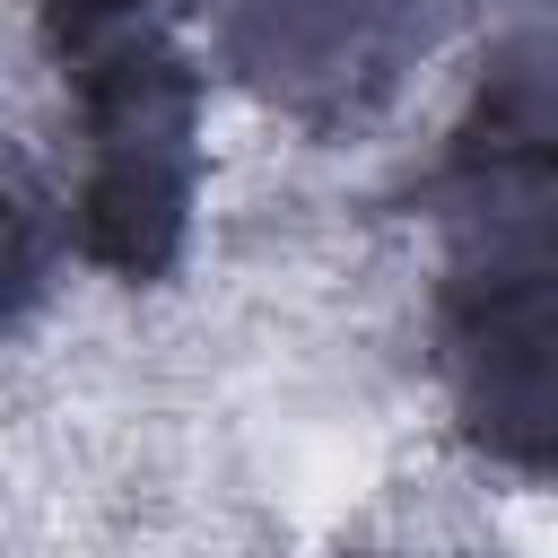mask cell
Listing matches in <instances>:
<instances>
[{"label":"cell","instance_id":"6da1fadb","mask_svg":"<svg viewBox=\"0 0 558 558\" xmlns=\"http://www.w3.org/2000/svg\"><path fill=\"white\" fill-rule=\"evenodd\" d=\"M436 384L453 427L532 480H558V174L436 166Z\"/></svg>","mask_w":558,"mask_h":558},{"label":"cell","instance_id":"7a4b0ae2","mask_svg":"<svg viewBox=\"0 0 558 558\" xmlns=\"http://www.w3.org/2000/svg\"><path fill=\"white\" fill-rule=\"evenodd\" d=\"M70 113H78V183H70V244L122 288H157L192 244L201 201V70L166 26L105 35L61 52Z\"/></svg>","mask_w":558,"mask_h":558},{"label":"cell","instance_id":"3957f363","mask_svg":"<svg viewBox=\"0 0 558 558\" xmlns=\"http://www.w3.org/2000/svg\"><path fill=\"white\" fill-rule=\"evenodd\" d=\"M453 0H227V70L288 122H366L445 35Z\"/></svg>","mask_w":558,"mask_h":558},{"label":"cell","instance_id":"277c9868","mask_svg":"<svg viewBox=\"0 0 558 558\" xmlns=\"http://www.w3.org/2000/svg\"><path fill=\"white\" fill-rule=\"evenodd\" d=\"M445 166L558 174V0H532L480 61Z\"/></svg>","mask_w":558,"mask_h":558},{"label":"cell","instance_id":"5b68a950","mask_svg":"<svg viewBox=\"0 0 558 558\" xmlns=\"http://www.w3.org/2000/svg\"><path fill=\"white\" fill-rule=\"evenodd\" d=\"M35 9L52 26V52H78V44H105V35L166 26V9H183V0H35Z\"/></svg>","mask_w":558,"mask_h":558}]
</instances>
